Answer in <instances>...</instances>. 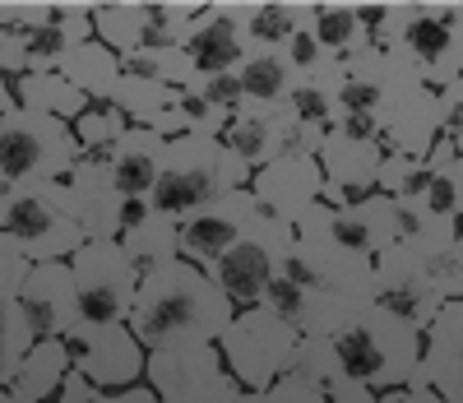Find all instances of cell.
Here are the masks:
<instances>
[{"instance_id": "f546056e", "label": "cell", "mask_w": 463, "mask_h": 403, "mask_svg": "<svg viewBox=\"0 0 463 403\" xmlns=\"http://www.w3.org/2000/svg\"><path fill=\"white\" fill-rule=\"evenodd\" d=\"M204 14L200 0H144V47H190Z\"/></svg>"}, {"instance_id": "ee69618b", "label": "cell", "mask_w": 463, "mask_h": 403, "mask_svg": "<svg viewBox=\"0 0 463 403\" xmlns=\"http://www.w3.org/2000/svg\"><path fill=\"white\" fill-rule=\"evenodd\" d=\"M19 367H24V361H14V352H10V343H5V306H0V389L14 385Z\"/></svg>"}, {"instance_id": "e0dca14e", "label": "cell", "mask_w": 463, "mask_h": 403, "mask_svg": "<svg viewBox=\"0 0 463 403\" xmlns=\"http://www.w3.org/2000/svg\"><path fill=\"white\" fill-rule=\"evenodd\" d=\"M19 306L28 315V325L43 339H65L74 325L84 320V302H80V283H74L70 260H52V264H33L28 283L19 293Z\"/></svg>"}, {"instance_id": "7a4b0ae2", "label": "cell", "mask_w": 463, "mask_h": 403, "mask_svg": "<svg viewBox=\"0 0 463 403\" xmlns=\"http://www.w3.org/2000/svg\"><path fill=\"white\" fill-rule=\"evenodd\" d=\"M232 320H237V306L222 297L213 278L190 260H172L144 273L139 302L130 311V330L144 343V352H172V348L218 343Z\"/></svg>"}, {"instance_id": "bcb514c9", "label": "cell", "mask_w": 463, "mask_h": 403, "mask_svg": "<svg viewBox=\"0 0 463 403\" xmlns=\"http://www.w3.org/2000/svg\"><path fill=\"white\" fill-rule=\"evenodd\" d=\"M403 403H445V398H440V394L427 385V376H417V380L403 389Z\"/></svg>"}, {"instance_id": "1f68e13d", "label": "cell", "mask_w": 463, "mask_h": 403, "mask_svg": "<svg viewBox=\"0 0 463 403\" xmlns=\"http://www.w3.org/2000/svg\"><path fill=\"white\" fill-rule=\"evenodd\" d=\"M311 33L325 56H353L366 47V28H362V14L357 5L347 0H316V14H311Z\"/></svg>"}, {"instance_id": "d590c367", "label": "cell", "mask_w": 463, "mask_h": 403, "mask_svg": "<svg viewBox=\"0 0 463 403\" xmlns=\"http://www.w3.org/2000/svg\"><path fill=\"white\" fill-rule=\"evenodd\" d=\"M126 130H130V120L116 111L111 102H93L80 120H74V139H80V149H84V163H102L107 168L111 149L121 144Z\"/></svg>"}, {"instance_id": "ab89813d", "label": "cell", "mask_w": 463, "mask_h": 403, "mask_svg": "<svg viewBox=\"0 0 463 403\" xmlns=\"http://www.w3.org/2000/svg\"><path fill=\"white\" fill-rule=\"evenodd\" d=\"M185 93H200L204 102H213L222 111H237L246 102V89H241L237 70H232V74H195V84H190Z\"/></svg>"}, {"instance_id": "ffe728a7", "label": "cell", "mask_w": 463, "mask_h": 403, "mask_svg": "<svg viewBox=\"0 0 463 403\" xmlns=\"http://www.w3.org/2000/svg\"><path fill=\"white\" fill-rule=\"evenodd\" d=\"M292 111L288 107H260V102H241L232 111L227 130H222V144L241 158L250 172H260L264 163L292 153Z\"/></svg>"}, {"instance_id": "52a82bcc", "label": "cell", "mask_w": 463, "mask_h": 403, "mask_svg": "<svg viewBox=\"0 0 463 403\" xmlns=\"http://www.w3.org/2000/svg\"><path fill=\"white\" fill-rule=\"evenodd\" d=\"M218 352L227 361V371L237 376L246 394L274 389L288 371H297V352H301V330H292L288 320H279L269 306L237 311V320L227 325L218 339Z\"/></svg>"}, {"instance_id": "60d3db41", "label": "cell", "mask_w": 463, "mask_h": 403, "mask_svg": "<svg viewBox=\"0 0 463 403\" xmlns=\"http://www.w3.org/2000/svg\"><path fill=\"white\" fill-rule=\"evenodd\" d=\"M260 403H329L325 385H316L311 376H301V371H288L274 389H264Z\"/></svg>"}, {"instance_id": "4dcf8cb0", "label": "cell", "mask_w": 463, "mask_h": 403, "mask_svg": "<svg viewBox=\"0 0 463 403\" xmlns=\"http://www.w3.org/2000/svg\"><path fill=\"white\" fill-rule=\"evenodd\" d=\"M93 33L121 61L144 52V0H93Z\"/></svg>"}, {"instance_id": "4fadbf2b", "label": "cell", "mask_w": 463, "mask_h": 403, "mask_svg": "<svg viewBox=\"0 0 463 403\" xmlns=\"http://www.w3.org/2000/svg\"><path fill=\"white\" fill-rule=\"evenodd\" d=\"M70 269H74V283H80L84 320H121V325H130L144 269L130 260V251L121 241H89L70 260Z\"/></svg>"}, {"instance_id": "5bb4252c", "label": "cell", "mask_w": 463, "mask_h": 403, "mask_svg": "<svg viewBox=\"0 0 463 403\" xmlns=\"http://www.w3.org/2000/svg\"><path fill=\"white\" fill-rule=\"evenodd\" d=\"M380 149L384 153H403V158H431V149L445 135V111L440 93L421 84V74H403L399 84L384 93L380 111Z\"/></svg>"}, {"instance_id": "7bdbcfd3", "label": "cell", "mask_w": 463, "mask_h": 403, "mask_svg": "<svg viewBox=\"0 0 463 403\" xmlns=\"http://www.w3.org/2000/svg\"><path fill=\"white\" fill-rule=\"evenodd\" d=\"M98 398H102V389L93 380H84L80 371H70L65 385H61V394H56V403H98Z\"/></svg>"}, {"instance_id": "9a60e30c", "label": "cell", "mask_w": 463, "mask_h": 403, "mask_svg": "<svg viewBox=\"0 0 463 403\" xmlns=\"http://www.w3.org/2000/svg\"><path fill=\"white\" fill-rule=\"evenodd\" d=\"M260 199L246 190H232L222 199H213V205L195 209V214H185L181 218V260L190 264H200V269H213L237 241L250 232V223L260 218Z\"/></svg>"}, {"instance_id": "8992f818", "label": "cell", "mask_w": 463, "mask_h": 403, "mask_svg": "<svg viewBox=\"0 0 463 403\" xmlns=\"http://www.w3.org/2000/svg\"><path fill=\"white\" fill-rule=\"evenodd\" d=\"M80 139L70 120L43 111H5L0 116V186H33V181H65L80 168Z\"/></svg>"}, {"instance_id": "44dd1931", "label": "cell", "mask_w": 463, "mask_h": 403, "mask_svg": "<svg viewBox=\"0 0 463 403\" xmlns=\"http://www.w3.org/2000/svg\"><path fill=\"white\" fill-rule=\"evenodd\" d=\"M65 190H70V209H74V223L84 227L89 241H116L121 236V218H126V195L121 186L111 181V172L102 163H84L65 177Z\"/></svg>"}, {"instance_id": "d4e9b609", "label": "cell", "mask_w": 463, "mask_h": 403, "mask_svg": "<svg viewBox=\"0 0 463 403\" xmlns=\"http://www.w3.org/2000/svg\"><path fill=\"white\" fill-rule=\"evenodd\" d=\"M163 153H167V139H163V135L130 126V130L121 135V144L111 149L107 172H111L116 186H121L126 199H153V190H158V177H163Z\"/></svg>"}, {"instance_id": "603a6c76", "label": "cell", "mask_w": 463, "mask_h": 403, "mask_svg": "<svg viewBox=\"0 0 463 403\" xmlns=\"http://www.w3.org/2000/svg\"><path fill=\"white\" fill-rule=\"evenodd\" d=\"M116 241L130 251V260L144 273L181 260V223L158 214L148 199H126V218H121V236Z\"/></svg>"}, {"instance_id": "5b68a950", "label": "cell", "mask_w": 463, "mask_h": 403, "mask_svg": "<svg viewBox=\"0 0 463 403\" xmlns=\"http://www.w3.org/2000/svg\"><path fill=\"white\" fill-rule=\"evenodd\" d=\"M288 273L297 283L320 288V293H338L353 302H380L375 297V260L353 251L347 241H338L334 209L325 199L297 223V251H292Z\"/></svg>"}, {"instance_id": "30bf717a", "label": "cell", "mask_w": 463, "mask_h": 403, "mask_svg": "<svg viewBox=\"0 0 463 403\" xmlns=\"http://www.w3.org/2000/svg\"><path fill=\"white\" fill-rule=\"evenodd\" d=\"M421 84L445 93L463 79V0H408L399 47Z\"/></svg>"}, {"instance_id": "7402d4cb", "label": "cell", "mask_w": 463, "mask_h": 403, "mask_svg": "<svg viewBox=\"0 0 463 403\" xmlns=\"http://www.w3.org/2000/svg\"><path fill=\"white\" fill-rule=\"evenodd\" d=\"M334 232L338 241H347L353 251L380 260L390 246H399L403 241V209L394 205L390 195H366L357 199V205H347V209H334Z\"/></svg>"}, {"instance_id": "6da1fadb", "label": "cell", "mask_w": 463, "mask_h": 403, "mask_svg": "<svg viewBox=\"0 0 463 403\" xmlns=\"http://www.w3.org/2000/svg\"><path fill=\"white\" fill-rule=\"evenodd\" d=\"M301 339H325L338 352L343 371L371 389H408L421 376V352H427V334H417L380 302H353L320 288L306 297Z\"/></svg>"}, {"instance_id": "d6a6232c", "label": "cell", "mask_w": 463, "mask_h": 403, "mask_svg": "<svg viewBox=\"0 0 463 403\" xmlns=\"http://www.w3.org/2000/svg\"><path fill=\"white\" fill-rule=\"evenodd\" d=\"M172 102H176V89H163V84H153V79H144V74H130V70L121 74V84H116V93H111V107L139 130L158 126V120L172 111Z\"/></svg>"}, {"instance_id": "7c38bea8", "label": "cell", "mask_w": 463, "mask_h": 403, "mask_svg": "<svg viewBox=\"0 0 463 403\" xmlns=\"http://www.w3.org/2000/svg\"><path fill=\"white\" fill-rule=\"evenodd\" d=\"M148 389L163 403H237L246 394L227 371L218 343L148 352Z\"/></svg>"}, {"instance_id": "484cf974", "label": "cell", "mask_w": 463, "mask_h": 403, "mask_svg": "<svg viewBox=\"0 0 463 403\" xmlns=\"http://www.w3.org/2000/svg\"><path fill=\"white\" fill-rule=\"evenodd\" d=\"M185 52H190V61L200 65V74H232V70H241V61H246V43H241L237 19L222 10V0H213V5H209L200 33L190 37V47H185Z\"/></svg>"}, {"instance_id": "277c9868", "label": "cell", "mask_w": 463, "mask_h": 403, "mask_svg": "<svg viewBox=\"0 0 463 403\" xmlns=\"http://www.w3.org/2000/svg\"><path fill=\"white\" fill-rule=\"evenodd\" d=\"M375 297L417 334H427L449 302H463V264L417 251L403 236L375 260Z\"/></svg>"}, {"instance_id": "8fae6325", "label": "cell", "mask_w": 463, "mask_h": 403, "mask_svg": "<svg viewBox=\"0 0 463 403\" xmlns=\"http://www.w3.org/2000/svg\"><path fill=\"white\" fill-rule=\"evenodd\" d=\"M65 348H70L74 371L93 380L102 394L135 389L139 376H148V352L121 320H80L65 334Z\"/></svg>"}, {"instance_id": "836d02e7", "label": "cell", "mask_w": 463, "mask_h": 403, "mask_svg": "<svg viewBox=\"0 0 463 403\" xmlns=\"http://www.w3.org/2000/svg\"><path fill=\"white\" fill-rule=\"evenodd\" d=\"M427 168L436 172L431 195H427V209H436V214L463 223V153L454 149L449 135H440V144H436L431 158H427Z\"/></svg>"}, {"instance_id": "7dc6e473", "label": "cell", "mask_w": 463, "mask_h": 403, "mask_svg": "<svg viewBox=\"0 0 463 403\" xmlns=\"http://www.w3.org/2000/svg\"><path fill=\"white\" fill-rule=\"evenodd\" d=\"M5 218H10V190L0 186V232H5Z\"/></svg>"}, {"instance_id": "f1b7e54d", "label": "cell", "mask_w": 463, "mask_h": 403, "mask_svg": "<svg viewBox=\"0 0 463 403\" xmlns=\"http://www.w3.org/2000/svg\"><path fill=\"white\" fill-rule=\"evenodd\" d=\"M241 89H246V102H260V107H288L292 93L301 89V70L283 56V52H264V56H246L241 70Z\"/></svg>"}, {"instance_id": "c3c4849f", "label": "cell", "mask_w": 463, "mask_h": 403, "mask_svg": "<svg viewBox=\"0 0 463 403\" xmlns=\"http://www.w3.org/2000/svg\"><path fill=\"white\" fill-rule=\"evenodd\" d=\"M237 403H260V394H241V398H237Z\"/></svg>"}, {"instance_id": "b9f144b4", "label": "cell", "mask_w": 463, "mask_h": 403, "mask_svg": "<svg viewBox=\"0 0 463 403\" xmlns=\"http://www.w3.org/2000/svg\"><path fill=\"white\" fill-rule=\"evenodd\" d=\"M440 111H445V135H449L454 149L463 153V79L440 93Z\"/></svg>"}, {"instance_id": "d6986e66", "label": "cell", "mask_w": 463, "mask_h": 403, "mask_svg": "<svg viewBox=\"0 0 463 403\" xmlns=\"http://www.w3.org/2000/svg\"><path fill=\"white\" fill-rule=\"evenodd\" d=\"M222 10L237 19L246 56H264V52H288V43L311 28L316 0H222Z\"/></svg>"}, {"instance_id": "74e56055", "label": "cell", "mask_w": 463, "mask_h": 403, "mask_svg": "<svg viewBox=\"0 0 463 403\" xmlns=\"http://www.w3.org/2000/svg\"><path fill=\"white\" fill-rule=\"evenodd\" d=\"M306 297H311V288L297 283L292 273H279L274 283H269V293H264V306L274 311L279 320H288L292 330H301V320H306Z\"/></svg>"}, {"instance_id": "681fc988", "label": "cell", "mask_w": 463, "mask_h": 403, "mask_svg": "<svg viewBox=\"0 0 463 403\" xmlns=\"http://www.w3.org/2000/svg\"><path fill=\"white\" fill-rule=\"evenodd\" d=\"M52 403H56V398H52Z\"/></svg>"}, {"instance_id": "ba28073f", "label": "cell", "mask_w": 463, "mask_h": 403, "mask_svg": "<svg viewBox=\"0 0 463 403\" xmlns=\"http://www.w3.org/2000/svg\"><path fill=\"white\" fill-rule=\"evenodd\" d=\"M5 236L33 260V264H52V260H74L89 236L74 223L70 209V190L65 181H33V186H10V218Z\"/></svg>"}, {"instance_id": "2e32d148", "label": "cell", "mask_w": 463, "mask_h": 403, "mask_svg": "<svg viewBox=\"0 0 463 403\" xmlns=\"http://www.w3.org/2000/svg\"><path fill=\"white\" fill-rule=\"evenodd\" d=\"M250 195L260 199V209L269 218L297 227L325 199L320 158H311V153H283V158H274V163H264L250 177Z\"/></svg>"}, {"instance_id": "e575fe53", "label": "cell", "mask_w": 463, "mask_h": 403, "mask_svg": "<svg viewBox=\"0 0 463 403\" xmlns=\"http://www.w3.org/2000/svg\"><path fill=\"white\" fill-rule=\"evenodd\" d=\"M436 172L427 168V158H403V153H384L380 163V195H390L394 205H427Z\"/></svg>"}, {"instance_id": "4316f807", "label": "cell", "mask_w": 463, "mask_h": 403, "mask_svg": "<svg viewBox=\"0 0 463 403\" xmlns=\"http://www.w3.org/2000/svg\"><path fill=\"white\" fill-rule=\"evenodd\" d=\"M70 371H74V361H70L65 339H43L24 357V367L10 385V403H52Z\"/></svg>"}, {"instance_id": "f6af8a7d", "label": "cell", "mask_w": 463, "mask_h": 403, "mask_svg": "<svg viewBox=\"0 0 463 403\" xmlns=\"http://www.w3.org/2000/svg\"><path fill=\"white\" fill-rule=\"evenodd\" d=\"M98 403H163L148 385H135V389H121V394H102Z\"/></svg>"}, {"instance_id": "f35d334b", "label": "cell", "mask_w": 463, "mask_h": 403, "mask_svg": "<svg viewBox=\"0 0 463 403\" xmlns=\"http://www.w3.org/2000/svg\"><path fill=\"white\" fill-rule=\"evenodd\" d=\"M28 273H33V260L14 246L5 232H0V306L19 302V293H24V283H28Z\"/></svg>"}, {"instance_id": "3957f363", "label": "cell", "mask_w": 463, "mask_h": 403, "mask_svg": "<svg viewBox=\"0 0 463 403\" xmlns=\"http://www.w3.org/2000/svg\"><path fill=\"white\" fill-rule=\"evenodd\" d=\"M250 168L232 153L222 139H209V135H185V139H172L167 153H163V177H158V190H153L148 205L167 214V218H185L213 199L232 195V190H246L250 186Z\"/></svg>"}, {"instance_id": "cb8c5ba5", "label": "cell", "mask_w": 463, "mask_h": 403, "mask_svg": "<svg viewBox=\"0 0 463 403\" xmlns=\"http://www.w3.org/2000/svg\"><path fill=\"white\" fill-rule=\"evenodd\" d=\"M421 376L445 403H463V302H449L440 320L427 330Z\"/></svg>"}, {"instance_id": "8d00e7d4", "label": "cell", "mask_w": 463, "mask_h": 403, "mask_svg": "<svg viewBox=\"0 0 463 403\" xmlns=\"http://www.w3.org/2000/svg\"><path fill=\"white\" fill-rule=\"evenodd\" d=\"M126 70L153 79V84H163V89H176V93H185L190 84H195V74H200V65L190 61L185 47H144L139 56L126 61Z\"/></svg>"}, {"instance_id": "ac0fdd59", "label": "cell", "mask_w": 463, "mask_h": 403, "mask_svg": "<svg viewBox=\"0 0 463 403\" xmlns=\"http://www.w3.org/2000/svg\"><path fill=\"white\" fill-rule=\"evenodd\" d=\"M380 163L384 149L371 139H353V135H329L320 149V172H325V205L329 209H347L357 199L380 190Z\"/></svg>"}, {"instance_id": "83f0119b", "label": "cell", "mask_w": 463, "mask_h": 403, "mask_svg": "<svg viewBox=\"0 0 463 403\" xmlns=\"http://www.w3.org/2000/svg\"><path fill=\"white\" fill-rule=\"evenodd\" d=\"M56 74H65L89 102H111L116 84H121V74H126V61L116 56L107 43H98V37H93V43H80L74 52H65L61 65H56Z\"/></svg>"}, {"instance_id": "9c48e42d", "label": "cell", "mask_w": 463, "mask_h": 403, "mask_svg": "<svg viewBox=\"0 0 463 403\" xmlns=\"http://www.w3.org/2000/svg\"><path fill=\"white\" fill-rule=\"evenodd\" d=\"M292 251H297V227L260 214L250 223V232L213 269H204V273L222 288V297L237 306V311H250V306H264L269 283H274L279 273H288Z\"/></svg>"}]
</instances>
